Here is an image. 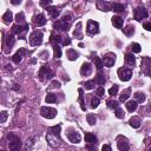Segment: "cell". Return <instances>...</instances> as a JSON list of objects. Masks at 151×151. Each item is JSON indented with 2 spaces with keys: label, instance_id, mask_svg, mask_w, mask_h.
I'll return each instance as SVG.
<instances>
[{
  "label": "cell",
  "instance_id": "cell-22",
  "mask_svg": "<svg viewBox=\"0 0 151 151\" xmlns=\"http://www.w3.org/2000/svg\"><path fill=\"white\" fill-rule=\"evenodd\" d=\"M46 11L50 13L51 18L53 19H57V17L59 15V11L57 10V7H46Z\"/></svg>",
  "mask_w": 151,
  "mask_h": 151
},
{
  "label": "cell",
  "instance_id": "cell-43",
  "mask_svg": "<svg viewBox=\"0 0 151 151\" xmlns=\"http://www.w3.org/2000/svg\"><path fill=\"white\" fill-rule=\"evenodd\" d=\"M99 105V98L98 97H92L91 98V106L92 107H97Z\"/></svg>",
  "mask_w": 151,
  "mask_h": 151
},
{
  "label": "cell",
  "instance_id": "cell-51",
  "mask_svg": "<svg viewBox=\"0 0 151 151\" xmlns=\"http://www.w3.org/2000/svg\"><path fill=\"white\" fill-rule=\"evenodd\" d=\"M63 44H64L65 46H66V45H70V44H71V39L66 37V39H64V40H63Z\"/></svg>",
  "mask_w": 151,
  "mask_h": 151
},
{
  "label": "cell",
  "instance_id": "cell-30",
  "mask_svg": "<svg viewBox=\"0 0 151 151\" xmlns=\"http://www.w3.org/2000/svg\"><path fill=\"white\" fill-rule=\"evenodd\" d=\"M130 93H131V90H130V89H126L125 91L122 92L121 97H119V100H121V102H125L126 99L130 97Z\"/></svg>",
  "mask_w": 151,
  "mask_h": 151
},
{
  "label": "cell",
  "instance_id": "cell-47",
  "mask_svg": "<svg viewBox=\"0 0 151 151\" xmlns=\"http://www.w3.org/2000/svg\"><path fill=\"white\" fill-rule=\"evenodd\" d=\"M97 94L99 97H102V96H104V89L103 87H99V89L97 90Z\"/></svg>",
  "mask_w": 151,
  "mask_h": 151
},
{
  "label": "cell",
  "instance_id": "cell-39",
  "mask_svg": "<svg viewBox=\"0 0 151 151\" xmlns=\"http://www.w3.org/2000/svg\"><path fill=\"white\" fill-rule=\"evenodd\" d=\"M45 100H46V103H55V102H57V97H55L53 93H49L46 96Z\"/></svg>",
  "mask_w": 151,
  "mask_h": 151
},
{
  "label": "cell",
  "instance_id": "cell-42",
  "mask_svg": "<svg viewBox=\"0 0 151 151\" xmlns=\"http://www.w3.org/2000/svg\"><path fill=\"white\" fill-rule=\"evenodd\" d=\"M117 92H118V85L115 84V85L109 90V94H110V96H116Z\"/></svg>",
  "mask_w": 151,
  "mask_h": 151
},
{
  "label": "cell",
  "instance_id": "cell-26",
  "mask_svg": "<svg viewBox=\"0 0 151 151\" xmlns=\"http://www.w3.org/2000/svg\"><path fill=\"white\" fill-rule=\"evenodd\" d=\"M3 20L6 24H10L13 20V14H12V12L11 11H6V13L3 15Z\"/></svg>",
  "mask_w": 151,
  "mask_h": 151
},
{
  "label": "cell",
  "instance_id": "cell-16",
  "mask_svg": "<svg viewBox=\"0 0 151 151\" xmlns=\"http://www.w3.org/2000/svg\"><path fill=\"white\" fill-rule=\"evenodd\" d=\"M97 7L100 11H110L112 9V4L106 3V1H99V3H97Z\"/></svg>",
  "mask_w": 151,
  "mask_h": 151
},
{
  "label": "cell",
  "instance_id": "cell-56",
  "mask_svg": "<svg viewBox=\"0 0 151 151\" xmlns=\"http://www.w3.org/2000/svg\"><path fill=\"white\" fill-rule=\"evenodd\" d=\"M150 110H151V105H150Z\"/></svg>",
  "mask_w": 151,
  "mask_h": 151
},
{
  "label": "cell",
  "instance_id": "cell-55",
  "mask_svg": "<svg viewBox=\"0 0 151 151\" xmlns=\"http://www.w3.org/2000/svg\"><path fill=\"white\" fill-rule=\"evenodd\" d=\"M148 151H151V146H150V148H149V149H148Z\"/></svg>",
  "mask_w": 151,
  "mask_h": 151
},
{
  "label": "cell",
  "instance_id": "cell-33",
  "mask_svg": "<svg viewBox=\"0 0 151 151\" xmlns=\"http://www.w3.org/2000/svg\"><path fill=\"white\" fill-rule=\"evenodd\" d=\"M86 119H87V123H89L90 125H94L96 124V122H97V118H96V116H94L93 113H89L86 116Z\"/></svg>",
  "mask_w": 151,
  "mask_h": 151
},
{
  "label": "cell",
  "instance_id": "cell-38",
  "mask_svg": "<svg viewBox=\"0 0 151 151\" xmlns=\"http://www.w3.org/2000/svg\"><path fill=\"white\" fill-rule=\"evenodd\" d=\"M51 42H52L54 45H58V43H60V42H61V37H60V36H58V34L52 33V36H51Z\"/></svg>",
  "mask_w": 151,
  "mask_h": 151
},
{
  "label": "cell",
  "instance_id": "cell-14",
  "mask_svg": "<svg viewBox=\"0 0 151 151\" xmlns=\"http://www.w3.org/2000/svg\"><path fill=\"white\" fill-rule=\"evenodd\" d=\"M27 28H28V25H24V26H21V25H13V27H12V33L19 36L22 32H26Z\"/></svg>",
  "mask_w": 151,
  "mask_h": 151
},
{
  "label": "cell",
  "instance_id": "cell-46",
  "mask_svg": "<svg viewBox=\"0 0 151 151\" xmlns=\"http://www.w3.org/2000/svg\"><path fill=\"white\" fill-rule=\"evenodd\" d=\"M0 115H1L0 122H1V123H5V122H6V119H7V112H6V111H3V112L0 113Z\"/></svg>",
  "mask_w": 151,
  "mask_h": 151
},
{
  "label": "cell",
  "instance_id": "cell-49",
  "mask_svg": "<svg viewBox=\"0 0 151 151\" xmlns=\"http://www.w3.org/2000/svg\"><path fill=\"white\" fill-rule=\"evenodd\" d=\"M50 87H57V89H58V87H60V83L59 82H57V80H54L52 84H51V86Z\"/></svg>",
  "mask_w": 151,
  "mask_h": 151
},
{
  "label": "cell",
  "instance_id": "cell-45",
  "mask_svg": "<svg viewBox=\"0 0 151 151\" xmlns=\"http://www.w3.org/2000/svg\"><path fill=\"white\" fill-rule=\"evenodd\" d=\"M15 19H17V21H18V22L24 21V20H25V17H24V13H22V12L18 13V14H17V17H15Z\"/></svg>",
  "mask_w": 151,
  "mask_h": 151
},
{
  "label": "cell",
  "instance_id": "cell-50",
  "mask_svg": "<svg viewBox=\"0 0 151 151\" xmlns=\"http://www.w3.org/2000/svg\"><path fill=\"white\" fill-rule=\"evenodd\" d=\"M102 151H112V150H111V146H110V145L105 144V145H103V148H102Z\"/></svg>",
  "mask_w": 151,
  "mask_h": 151
},
{
  "label": "cell",
  "instance_id": "cell-25",
  "mask_svg": "<svg viewBox=\"0 0 151 151\" xmlns=\"http://www.w3.org/2000/svg\"><path fill=\"white\" fill-rule=\"evenodd\" d=\"M66 55H67V58L70 60H76L78 58V53L76 52V50H72V49L66 51Z\"/></svg>",
  "mask_w": 151,
  "mask_h": 151
},
{
  "label": "cell",
  "instance_id": "cell-29",
  "mask_svg": "<svg viewBox=\"0 0 151 151\" xmlns=\"http://www.w3.org/2000/svg\"><path fill=\"white\" fill-rule=\"evenodd\" d=\"M123 32L125 36H128V37H131L133 33H135V27L129 25V26H126L125 28H123Z\"/></svg>",
  "mask_w": 151,
  "mask_h": 151
},
{
  "label": "cell",
  "instance_id": "cell-54",
  "mask_svg": "<svg viewBox=\"0 0 151 151\" xmlns=\"http://www.w3.org/2000/svg\"><path fill=\"white\" fill-rule=\"evenodd\" d=\"M12 4L13 5H18V4H20V1H18V0H12Z\"/></svg>",
  "mask_w": 151,
  "mask_h": 151
},
{
  "label": "cell",
  "instance_id": "cell-11",
  "mask_svg": "<svg viewBox=\"0 0 151 151\" xmlns=\"http://www.w3.org/2000/svg\"><path fill=\"white\" fill-rule=\"evenodd\" d=\"M67 138L71 143H79L82 139V136L77 131H71V132L67 133Z\"/></svg>",
  "mask_w": 151,
  "mask_h": 151
},
{
  "label": "cell",
  "instance_id": "cell-36",
  "mask_svg": "<svg viewBox=\"0 0 151 151\" xmlns=\"http://www.w3.org/2000/svg\"><path fill=\"white\" fill-rule=\"evenodd\" d=\"M6 45L10 47V50L12 49V46L14 45V37H13L12 34H11V36H10V34L7 36V38H6Z\"/></svg>",
  "mask_w": 151,
  "mask_h": 151
},
{
  "label": "cell",
  "instance_id": "cell-40",
  "mask_svg": "<svg viewBox=\"0 0 151 151\" xmlns=\"http://www.w3.org/2000/svg\"><path fill=\"white\" fill-rule=\"evenodd\" d=\"M131 50H132V52H135V53H139L140 50H142V47H140L139 44L133 43V44H131Z\"/></svg>",
  "mask_w": 151,
  "mask_h": 151
},
{
  "label": "cell",
  "instance_id": "cell-20",
  "mask_svg": "<svg viewBox=\"0 0 151 151\" xmlns=\"http://www.w3.org/2000/svg\"><path fill=\"white\" fill-rule=\"evenodd\" d=\"M112 24L116 28H122L123 27V18L121 17H112Z\"/></svg>",
  "mask_w": 151,
  "mask_h": 151
},
{
  "label": "cell",
  "instance_id": "cell-18",
  "mask_svg": "<svg viewBox=\"0 0 151 151\" xmlns=\"http://www.w3.org/2000/svg\"><path fill=\"white\" fill-rule=\"evenodd\" d=\"M85 142L87 143V144H96V143H97V137L94 136L93 133L87 132L85 135Z\"/></svg>",
  "mask_w": 151,
  "mask_h": 151
},
{
  "label": "cell",
  "instance_id": "cell-21",
  "mask_svg": "<svg viewBox=\"0 0 151 151\" xmlns=\"http://www.w3.org/2000/svg\"><path fill=\"white\" fill-rule=\"evenodd\" d=\"M137 102L136 100H130L126 103V109H128V111H130V112H133V111H136L137 110Z\"/></svg>",
  "mask_w": 151,
  "mask_h": 151
},
{
  "label": "cell",
  "instance_id": "cell-27",
  "mask_svg": "<svg viewBox=\"0 0 151 151\" xmlns=\"http://www.w3.org/2000/svg\"><path fill=\"white\" fill-rule=\"evenodd\" d=\"M133 96H135V99H136L137 103H144L145 102V94L143 92H136Z\"/></svg>",
  "mask_w": 151,
  "mask_h": 151
},
{
  "label": "cell",
  "instance_id": "cell-48",
  "mask_svg": "<svg viewBox=\"0 0 151 151\" xmlns=\"http://www.w3.org/2000/svg\"><path fill=\"white\" fill-rule=\"evenodd\" d=\"M143 27H144L146 31H151V22H145L144 25H143Z\"/></svg>",
  "mask_w": 151,
  "mask_h": 151
},
{
  "label": "cell",
  "instance_id": "cell-53",
  "mask_svg": "<svg viewBox=\"0 0 151 151\" xmlns=\"http://www.w3.org/2000/svg\"><path fill=\"white\" fill-rule=\"evenodd\" d=\"M50 4H51V1H42L40 3L42 6H47V5H50Z\"/></svg>",
  "mask_w": 151,
  "mask_h": 151
},
{
  "label": "cell",
  "instance_id": "cell-4",
  "mask_svg": "<svg viewBox=\"0 0 151 151\" xmlns=\"http://www.w3.org/2000/svg\"><path fill=\"white\" fill-rule=\"evenodd\" d=\"M38 76H39V79H40V80H45V79H51L53 77V72L49 69L47 65H43L40 67V70H39Z\"/></svg>",
  "mask_w": 151,
  "mask_h": 151
},
{
  "label": "cell",
  "instance_id": "cell-37",
  "mask_svg": "<svg viewBox=\"0 0 151 151\" xmlns=\"http://www.w3.org/2000/svg\"><path fill=\"white\" fill-rule=\"evenodd\" d=\"M106 104H107V107H109V109H115V110L118 109V106H119V104H118L117 100H107Z\"/></svg>",
  "mask_w": 151,
  "mask_h": 151
},
{
  "label": "cell",
  "instance_id": "cell-15",
  "mask_svg": "<svg viewBox=\"0 0 151 151\" xmlns=\"http://www.w3.org/2000/svg\"><path fill=\"white\" fill-rule=\"evenodd\" d=\"M91 72H92L91 64H90V63H84V64L82 65V67H80L82 76H89V75H91Z\"/></svg>",
  "mask_w": 151,
  "mask_h": 151
},
{
  "label": "cell",
  "instance_id": "cell-2",
  "mask_svg": "<svg viewBox=\"0 0 151 151\" xmlns=\"http://www.w3.org/2000/svg\"><path fill=\"white\" fill-rule=\"evenodd\" d=\"M10 143H9V146H10V151H20V148H21V142H20V138L18 136H15L13 133H10L9 136Z\"/></svg>",
  "mask_w": 151,
  "mask_h": 151
},
{
  "label": "cell",
  "instance_id": "cell-24",
  "mask_svg": "<svg viewBox=\"0 0 151 151\" xmlns=\"http://www.w3.org/2000/svg\"><path fill=\"white\" fill-rule=\"evenodd\" d=\"M60 128H61V126L58 124V125L53 126V128H51V129L49 130V132H50L51 135H53V136H55V137L59 138V136H60Z\"/></svg>",
  "mask_w": 151,
  "mask_h": 151
},
{
  "label": "cell",
  "instance_id": "cell-5",
  "mask_svg": "<svg viewBox=\"0 0 151 151\" xmlns=\"http://www.w3.org/2000/svg\"><path fill=\"white\" fill-rule=\"evenodd\" d=\"M118 76H119V79L123 82H128L131 79L132 77V70L130 69H125V67H121L118 69Z\"/></svg>",
  "mask_w": 151,
  "mask_h": 151
},
{
  "label": "cell",
  "instance_id": "cell-52",
  "mask_svg": "<svg viewBox=\"0 0 151 151\" xmlns=\"http://www.w3.org/2000/svg\"><path fill=\"white\" fill-rule=\"evenodd\" d=\"M86 149L90 150V151H96V146H93V145H91V144H87Z\"/></svg>",
  "mask_w": 151,
  "mask_h": 151
},
{
  "label": "cell",
  "instance_id": "cell-44",
  "mask_svg": "<svg viewBox=\"0 0 151 151\" xmlns=\"http://www.w3.org/2000/svg\"><path fill=\"white\" fill-rule=\"evenodd\" d=\"M84 86H85V89H87V90H92L94 87V83L93 82H86L84 84Z\"/></svg>",
  "mask_w": 151,
  "mask_h": 151
},
{
  "label": "cell",
  "instance_id": "cell-32",
  "mask_svg": "<svg viewBox=\"0 0 151 151\" xmlns=\"http://www.w3.org/2000/svg\"><path fill=\"white\" fill-rule=\"evenodd\" d=\"M112 11L115 12H124V6L122 4H118V3H113L112 4Z\"/></svg>",
  "mask_w": 151,
  "mask_h": 151
},
{
  "label": "cell",
  "instance_id": "cell-12",
  "mask_svg": "<svg viewBox=\"0 0 151 151\" xmlns=\"http://www.w3.org/2000/svg\"><path fill=\"white\" fill-rule=\"evenodd\" d=\"M25 53H26V51H25V49H20L17 53H15L13 57H12V60H13V63L14 64H19V63H21V60H22V57L25 55Z\"/></svg>",
  "mask_w": 151,
  "mask_h": 151
},
{
  "label": "cell",
  "instance_id": "cell-6",
  "mask_svg": "<svg viewBox=\"0 0 151 151\" xmlns=\"http://www.w3.org/2000/svg\"><path fill=\"white\" fill-rule=\"evenodd\" d=\"M40 113L44 118L47 119H53L55 116H57V110L53 109V107H49V106H44L40 110Z\"/></svg>",
  "mask_w": 151,
  "mask_h": 151
},
{
  "label": "cell",
  "instance_id": "cell-35",
  "mask_svg": "<svg viewBox=\"0 0 151 151\" xmlns=\"http://www.w3.org/2000/svg\"><path fill=\"white\" fill-rule=\"evenodd\" d=\"M53 52H54V57L55 58H60L61 57V50L59 45H53Z\"/></svg>",
  "mask_w": 151,
  "mask_h": 151
},
{
  "label": "cell",
  "instance_id": "cell-17",
  "mask_svg": "<svg viewBox=\"0 0 151 151\" xmlns=\"http://www.w3.org/2000/svg\"><path fill=\"white\" fill-rule=\"evenodd\" d=\"M125 64L130 65V66H135V64H136V58H135V55L132 53L125 54Z\"/></svg>",
  "mask_w": 151,
  "mask_h": 151
},
{
  "label": "cell",
  "instance_id": "cell-1",
  "mask_svg": "<svg viewBox=\"0 0 151 151\" xmlns=\"http://www.w3.org/2000/svg\"><path fill=\"white\" fill-rule=\"evenodd\" d=\"M71 21H72L71 15L70 14H65L64 17H63V19L55 21L53 24V27L55 30H61V31H64V32H67L69 28H70V25H71Z\"/></svg>",
  "mask_w": 151,
  "mask_h": 151
},
{
  "label": "cell",
  "instance_id": "cell-57",
  "mask_svg": "<svg viewBox=\"0 0 151 151\" xmlns=\"http://www.w3.org/2000/svg\"><path fill=\"white\" fill-rule=\"evenodd\" d=\"M150 5H151V3H150Z\"/></svg>",
  "mask_w": 151,
  "mask_h": 151
},
{
  "label": "cell",
  "instance_id": "cell-7",
  "mask_svg": "<svg viewBox=\"0 0 151 151\" xmlns=\"http://www.w3.org/2000/svg\"><path fill=\"white\" fill-rule=\"evenodd\" d=\"M86 31L89 34H97L99 32V24L94 20H89L87 21V26H86Z\"/></svg>",
  "mask_w": 151,
  "mask_h": 151
},
{
  "label": "cell",
  "instance_id": "cell-19",
  "mask_svg": "<svg viewBox=\"0 0 151 151\" xmlns=\"http://www.w3.org/2000/svg\"><path fill=\"white\" fill-rule=\"evenodd\" d=\"M140 123H142V121H140L139 117H132L130 121H129L130 126H132L133 129H138L139 126H140Z\"/></svg>",
  "mask_w": 151,
  "mask_h": 151
},
{
  "label": "cell",
  "instance_id": "cell-31",
  "mask_svg": "<svg viewBox=\"0 0 151 151\" xmlns=\"http://www.w3.org/2000/svg\"><path fill=\"white\" fill-rule=\"evenodd\" d=\"M78 92H79V103H80V107H82L83 111H85L86 107H85V105H84L85 103H84V93H83V89H79Z\"/></svg>",
  "mask_w": 151,
  "mask_h": 151
},
{
  "label": "cell",
  "instance_id": "cell-23",
  "mask_svg": "<svg viewBox=\"0 0 151 151\" xmlns=\"http://www.w3.org/2000/svg\"><path fill=\"white\" fill-rule=\"evenodd\" d=\"M73 36L78 39H83V33H82V22H78L77 24V28L75 30Z\"/></svg>",
  "mask_w": 151,
  "mask_h": 151
},
{
  "label": "cell",
  "instance_id": "cell-3",
  "mask_svg": "<svg viewBox=\"0 0 151 151\" xmlns=\"http://www.w3.org/2000/svg\"><path fill=\"white\" fill-rule=\"evenodd\" d=\"M43 32L42 31H39V30H36L33 31L32 33H31L30 36V44L32 45V46H38V45H40L43 43Z\"/></svg>",
  "mask_w": 151,
  "mask_h": 151
},
{
  "label": "cell",
  "instance_id": "cell-34",
  "mask_svg": "<svg viewBox=\"0 0 151 151\" xmlns=\"http://www.w3.org/2000/svg\"><path fill=\"white\" fill-rule=\"evenodd\" d=\"M93 58V61H94V65H96V67L98 69V70H100L102 67H103V61L100 60V58L99 57H97V55H94V57H92Z\"/></svg>",
  "mask_w": 151,
  "mask_h": 151
},
{
  "label": "cell",
  "instance_id": "cell-13",
  "mask_svg": "<svg viewBox=\"0 0 151 151\" xmlns=\"http://www.w3.org/2000/svg\"><path fill=\"white\" fill-rule=\"evenodd\" d=\"M33 24H34L36 26H44L45 24H46V18H45V15H44L43 13L36 15V17L33 18Z\"/></svg>",
  "mask_w": 151,
  "mask_h": 151
},
{
  "label": "cell",
  "instance_id": "cell-8",
  "mask_svg": "<svg viewBox=\"0 0 151 151\" xmlns=\"http://www.w3.org/2000/svg\"><path fill=\"white\" fill-rule=\"evenodd\" d=\"M115 61H116V54L115 53L109 52L103 57V64H104L106 67H112Z\"/></svg>",
  "mask_w": 151,
  "mask_h": 151
},
{
  "label": "cell",
  "instance_id": "cell-41",
  "mask_svg": "<svg viewBox=\"0 0 151 151\" xmlns=\"http://www.w3.org/2000/svg\"><path fill=\"white\" fill-rule=\"evenodd\" d=\"M115 115H116V117H117V118H124V116H125V112H124V110H123V109L118 107V109H116V112H115Z\"/></svg>",
  "mask_w": 151,
  "mask_h": 151
},
{
  "label": "cell",
  "instance_id": "cell-9",
  "mask_svg": "<svg viewBox=\"0 0 151 151\" xmlns=\"http://www.w3.org/2000/svg\"><path fill=\"white\" fill-rule=\"evenodd\" d=\"M117 146L121 151H129V149H130L128 139H126L125 137H123V136H119L117 138Z\"/></svg>",
  "mask_w": 151,
  "mask_h": 151
},
{
  "label": "cell",
  "instance_id": "cell-28",
  "mask_svg": "<svg viewBox=\"0 0 151 151\" xmlns=\"http://www.w3.org/2000/svg\"><path fill=\"white\" fill-rule=\"evenodd\" d=\"M105 82H106V79H105V77L103 76V75H98L96 78H94V80H93V83H96L98 85H104Z\"/></svg>",
  "mask_w": 151,
  "mask_h": 151
},
{
  "label": "cell",
  "instance_id": "cell-10",
  "mask_svg": "<svg viewBox=\"0 0 151 151\" xmlns=\"http://www.w3.org/2000/svg\"><path fill=\"white\" fill-rule=\"evenodd\" d=\"M133 17L137 21H140L143 19H145L148 17V11L144 9V7H138V9L135 10L133 12Z\"/></svg>",
  "mask_w": 151,
  "mask_h": 151
}]
</instances>
